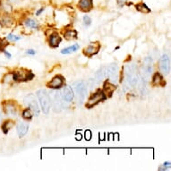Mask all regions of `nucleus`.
I'll use <instances>...</instances> for the list:
<instances>
[{"label": "nucleus", "instance_id": "nucleus-8", "mask_svg": "<svg viewBox=\"0 0 171 171\" xmlns=\"http://www.w3.org/2000/svg\"><path fill=\"white\" fill-rule=\"evenodd\" d=\"M106 95L104 94V92H103V90H98L97 91H95L93 94H91V96L90 97V99H89V100L87 101V103H86V107H88V108H90V107H94V106H96L98 103H100V101H102V100H106Z\"/></svg>", "mask_w": 171, "mask_h": 171}, {"label": "nucleus", "instance_id": "nucleus-17", "mask_svg": "<svg viewBox=\"0 0 171 171\" xmlns=\"http://www.w3.org/2000/svg\"><path fill=\"white\" fill-rule=\"evenodd\" d=\"M61 40H62V39L57 33H53L49 37V44L51 48H57V47L59 46V43L61 42Z\"/></svg>", "mask_w": 171, "mask_h": 171}, {"label": "nucleus", "instance_id": "nucleus-31", "mask_svg": "<svg viewBox=\"0 0 171 171\" xmlns=\"http://www.w3.org/2000/svg\"><path fill=\"white\" fill-rule=\"evenodd\" d=\"M83 23L85 27H89L91 24L92 21H91V18L90 16H88V15H84L83 19Z\"/></svg>", "mask_w": 171, "mask_h": 171}, {"label": "nucleus", "instance_id": "nucleus-26", "mask_svg": "<svg viewBox=\"0 0 171 171\" xmlns=\"http://www.w3.org/2000/svg\"><path fill=\"white\" fill-rule=\"evenodd\" d=\"M1 23H2V25H4L6 27H10L13 24V19L8 14L4 15V16L2 17V19H1Z\"/></svg>", "mask_w": 171, "mask_h": 171}, {"label": "nucleus", "instance_id": "nucleus-39", "mask_svg": "<svg viewBox=\"0 0 171 171\" xmlns=\"http://www.w3.org/2000/svg\"><path fill=\"white\" fill-rule=\"evenodd\" d=\"M76 139H77V140H81V139H82V135H81V134H80V135H79V134H77V135H76Z\"/></svg>", "mask_w": 171, "mask_h": 171}, {"label": "nucleus", "instance_id": "nucleus-35", "mask_svg": "<svg viewBox=\"0 0 171 171\" xmlns=\"http://www.w3.org/2000/svg\"><path fill=\"white\" fill-rule=\"evenodd\" d=\"M90 138H91V132L90 130H87L85 132V139L89 141V140H90Z\"/></svg>", "mask_w": 171, "mask_h": 171}, {"label": "nucleus", "instance_id": "nucleus-3", "mask_svg": "<svg viewBox=\"0 0 171 171\" xmlns=\"http://www.w3.org/2000/svg\"><path fill=\"white\" fill-rule=\"evenodd\" d=\"M72 87L74 90L75 96H76V99H77L78 103H80V104L83 103V101L86 99L87 91H88V89H87V86H86L85 83L82 80H78V81H76L73 83Z\"/></svg>", "mask_w": 171, "mask_h": 171}, {"label": "nucleus", "instance_id": "nucleus-4", "mask_svg": "<svg viewBox=\"0 0 171 171\" xmlns=\"http://www.w3.org/2000/svg\"><path fill=\"white\" fill-rule=\"evenodd\" d=\"M106 74L110 83L117 84L119 80V67L117 64L112 63L106 68Z\"/></svg>", "mask_w": 171, "mask_h": 171}, {"label": "nucleus", "instance_id": "nucleus-27", "mask_svg": "<svg viewBox=\"0 0 171 171\" xmlns=\"http://www.w3.org/2000/svg\"><path fill=\"white\" fill-rule=\"evenodd\" d=\"M33 113L32 111V110H30V107L28 108H25V110L23 111L22 113V117L25 119V120H30L33 118Z\"/></svg>", "mask_w": 171, "mask_h": 171}, {"label": "nucleus", "instance_id": "nucleus-37", "mask_svg": "<svg viewBox=\"0 0 171 171\" xmlns=\"http://www.w3.org/2000/svg\"><path fill=\"white\" fill-rule=\"evenodd\" d=\"M44 9H45L44 7H41L40 9H39V10L36 12V15H37V16H39V15H40V13L44 11Z\"/></svg>", "mask_w": 171, "mask_h": 171}, {"label": "nucleus", "instance_id": "nucleus-5", "mask_svg": "<svg viewBox=\"0 0 171 171\" xmlns=\"http://www.w3.org/2000/svg\"><path fill=\"white\" fill-rule=\"evenodd\" d=\"M50 97V103L53 107V110L55 112H60L63 107V103H62V98L60 95V92L57 90H52L49 94Z\"/></svg>", "mask_w": 171, "mask_h": 171}, {"label": "nucleus", "instance_id": "nucleus-40", "mask_svg": "<svg viewBox=\"0 0 171 171\" xmlns=\"http://www.w3.org/2000/svg\"><path fill=\"white\" fill-rule=\"evenodd\" d=\"M9 1H10V2H16L17 0H9Z\"/></svg>", "mask_w": 171, "mask_h": 171}, {"label": "nucleus", "instance_id": "nucleus-24", "mask_svg": "<svg viewBox=\"0 0 171 171\" xmlns=\"http://www.w3.org/2000/svg\"><path fill=\"white\" fill-rule=\"evenodd\" d=\"M135 9L137 11H139V12L143 13H151V9L143 2H141V3L135 5Z\"/></svg>", "mask_w": 171, "mask_h": 171}, {"label": "nucleus", "instance_id": "nucleus-15", "mask_svg": "<svg viewBox=\"0 0 171 171\" xmlns=\"http://www.w3.org/2000/svg\"><path fill=\"white\" fill-rule=\"evenodd\" d=\"M117 87H116V84L110 83V81H106L104 83H103V92L104 94L106 95V97H111L112 94L114 93V91L116 90Z\"/></svg>", "mask_w": 171, "mask_h": 171}, {"label": "nucleus", "instance_id": "nucleus-16", "mask_svg": "<svg viewBox=\"0 0 171 171\" xmlns=\"http://www.w3.org/2000/svg\"><path fill=\"white\" fill-rule=\"evenodd\" d=\"M93 7V0H80L78 8L83 12H90Z\"/></svg>", "mask_w": 171, "mask_h": 171}, {"label": "nucleus", "instance_id": "nucleus-41", "mask_svg": "<svg viewBox=\"0 0 171 171\" xmlns=\"http://www.w3.org/2000/svg\"><path fill=\"white\" fill-rule=\"evenodd\" d=\"M1 119H2V115H1V112H0V121H1Z\"/></svg>", "mask_w": 171, "mask_h": 171}, {"label": "nucleus", "instance_id": "nucleus-32", "mask_svg": "<svg viewBox=\"0 0 171 171\" xmlns=\"http://www.w3.org/2000/svg\"><path fill=\"white\" fill-rule=\"evenodd\" d=\"M170 167H171V163L169 161H167V162H164L159 167V170H168V169H170Z\"/></svg>", "mask_w": 171, "mask_h": 171}, {"label": "nucleus", "instance_id": "nucleus-18", "mask_svg": "<svg viewBox=\"0 0 171 171\" xmlns=\"http://www.w3.org/2000/svg\"><path fill=\"white\" fill-rule=\"evenodd\" d=\"M151 83L153 86H164L166 84L164 78L160 73H154L151 78Z\"/></svg>", "mask_w": 171, "mask_h": 171}, {"label": "nucleus", "instance_id": "nucleus-36", "mask_svg": "<svg viewBox=\"0 0 171 171\" xmlns=\"http://www.w3.org/2000/svg\"><path fill=\"white\" fill-rule=\"evenodd\" d=\"M26 54H27V55H32V56H33V55L36 54V51H35L34 49H28V50L26 51Z\"/></svg>", "mask_w": 171, "mask_h": 171}, {"label": "nucleus", "instance_id": "nucleus-38", "mask_svg": "<svg viewBox=\"0 0 171 171\" xmlns=\"http://www.w3.org/2000/svg\"><path fill=\"white\" fill-rule=\"evenodd\" d=\"M2 51L4 52V54L6 55V57L7 58H11V57H12V56H11V54H10L9 52H7V51H6L5 49H3Z\"/></svg>", "mask_w": 171, "mask_h": 171}, {"label": "nucleus", "instance_id": "nucleus-14", "mask_svg": "<svg viewBox=\"0 0 171 171\" xmlns=\"http://www.w3.org/2000/svg\"><path fill=\"white\" fill-rule=\"evenodd\" d=\"M64 82L65 79L62 75H56L55 77H53L52 80L48 83V87L53 90H57L60 89L62 86L64 85Z\"/></svg>", "mask_w": 171, "mask_h": 171}, {"label": "nucleus", "instance_id": "nucleus-11", "mask_svg": "<svg viewBox=\"0 0 171 171\" xmlns=\"http://www.w3.org/2000/svg\"><path fill=\"white\" fill-rule=\"evenodd\" d=\"M159 66H160V70L163 74H168L170 71V59L167 54H163L160 57Z\"/></svg>", "mask_w": 171, "mask_h": 171}, {"label": "nucleus", "instance_id": "nucleus-19", "mask_svg": "<svg viewBox=\"0 0 171 171\" xmlns=\"http://www.w3.org/2000/svg\"><path fill=\"white\" fill-rule=\"evenodd\" d=\"M17 134L20 138H23L25 136V134H27L28 130H29V125L25 122H20L17 125Z\"/></svg>", "mask_w": 171, "mask_h": 171}, {"label": "nucleus", "instance_id": "nucleus-9", "mask_svg": "<svg viewBox=\"0 0 171 171\" xmlns=\"http://www.w3.org/2000/svg\"><path fill=\"white\" fill-rule=\"evenodd\" d=\"M33 76L34 75L30 71L26 69H20L13 73V80L18 82H25L33 79Z\"/></svg>", "mask_w": 171, "mask_h": 171}, {"label": "nucleus", "instance_id": "nucleus-12", "mask_svg": "<svg viewBox=\"0 0 171 171\" xmlns=\"http://www.w3.org/2000/svg\"><path fill=\"white\" fill-rule=\"evenodd\" d=\"M100 49V44L99 42H91L83 49V54L89 57L96 55Z\"/></svg>", "mask_w": 171, "mask_h": 171}, {"label": "nucleus", "instance_id": "nucleus-6", "mask_svg": "<svg viewBox=\"0 0 171 171\" xmlns=\"http://www.w3.org/2000/svg\"><path fill=\"white\" fill-rule=\"evenodd\" d=\"M153 71V61L151 57H147L143 60V65L142 68V74L145 81L151 79Z\"/></svg>", "mask_w": 171, "mask_h": 171}, {"label": "nucleus", "instance_id": "nucleus-2", "mask_svg": "<svg viewBox=\"0 0 171 171\" xmlns=\"http://www.w3.org/2000/svg\"><path fill=\"white\" fill-rule=\"evenodd\" d=\"M37 98L42 112L44 114H49L51 107L49 93L44 89H40L37 91Z\"/></svg>", "mask_w": 171, "mask_h": 171}, {"label": "nucleus", "instance_id": "nucleus-10", "mask_svg": "<svg viewBox=\"0 0 171 171\" xmlns=\"http://www.w3.org/2000/svg\"><path fill=\"white\" fill-rule=\"evenodd\" d=\"M59 92H60L62 100H63L64 101L68 102V103L73 101V97H74V93H73V90L72 87H70L68 85H65L64 87L62 86L61 90Z\"/></svg>", "mask_w": 171, "mask_h": 171}, {"label": "nucleus", "instance_id": "nucleus-28", "mask_svg": "<svg viewBox=\"0 0 171 171\" xmlns=\"http://www.w3.org/2000/svg\"><path fill=\"white\" fill-rule=\"evenodd\" d=\"M13 80V73H8L5 74L3 77V83H11Z\"/></svg>", "mask_w": 171, "mask_h": 171}, {"label": "nucleus", "instance_id": "nucleus-29", "mask_svg": "<svg viewBox=\"0 0 171 171\" xmlns=\"http://www.w3.org/2000/svg\"><path fill=\"white\" fill-rule=\"evenodd\" d=\"M1 8L7 13H11V11H12V6H10L8 1H3L2 4H1Z\"/></svg>", "mask_w": 171, "mask_h": 171}, {"label": "nucleus", "instance_id": "nucleus-13", "mask_svg": "<svg viewBox=\"0 0 171 171\" xmlns=\"http://www.w3.org/2000/svg\"><path fill=\"white\" fill-rule=\"evenodd\" d=\"M3 110L6 115L9 117H16L17 115V108L15 104L12 101H5L3 103Z\"/></svg>", "mask_w": 171, "mask_h": 171}, {"label": "nucleus", "instance_id": "nucleus-30", "mask_svg": "<svg viewBox=\"0 0 171 171\" xmlns=\"http://www.w3.org/2000/svg\"><path fill=\"white\" fill-rule=\"evenodd\" d=\"M8 41H17V40H21L22 39V37H20V36H16V35H14V34H12V33H10V34H8L7 36H6V38Z\"/></svg>", "mask_w": 171, "mask_h": 171}, {"label": "nucleus", "instance_id": "nucleus-22", "mask_svg": "<svg viewBox=\"0 0 171 171\" xmlns=\"http://www.w3.org/2000/svg\"><path fill=\"white\" fill-rule=\"evenodd\" d=\"M24 25L27 27V28H30V29H33V30H38L40 25L38 23V22H36L35 20L32 19V18H28L24 21Z\"/></svg>", "mask_w": 171, "mask_h": 171}, {"label": "nucleus", "instance_id": "nucleus-1", "mask_svg": "<svg viewBox=\"0 0 171 171\" xmlns=\"http://www.w3.org/2000/svg\"><path fill=\"white\" fill-rule=\"evenodd\" d=\"M125 74H126V82L128 86L132 88L135 87L139 83V73L137 66L134 63H129L125 67Z\"/></svg>", "mask_w": 171, "mask_h": 171}, {"label": "nucleus", "instance_id": "nucleus-25", "mask_svg": "<svg viewBox=\"0 0 171 171\" xmlns=\"http://www.w3.org/2000/svg\"><path fill=\"white\" fill-rule=\"evenodd\" d=\"M14 126V123L12 120H6L3 123L2 125V130L4 132V134H7L9 132V130H11Z\"/></svg>", "mask_w": 171, "mask_h": 171}, {"label": "nucleus", "instance_id": "nucleus-21", "mask_svg": "<svg viewBox=\"0 0 171 171\" xmlns=\"http://www.w3.org/2000/svg\"><path fill=\"white\" fill-rule=\"evenodd\" d=\"M105 75H106V67L102 66L97 71V73L95 74V80H96L97 83H100L104 80Z\"/></svg>", "mask_w": 171, "mask_h": 171}, {"label": "nucleus", "instance_id": "nucleus-34", "mask_svg": "<svg viewBox=\"0 0 171 171\" xmlns=\"http://www.w3.org/2000/svg\"><path fill=\"white\" fill-rule=\"evenodd\" d=\"M127 2V0H117V4L119 7H123Z\"/></svg>", "mask_w": 171, "mask_h": 171}, {"label": "nucleus", "instance_id": "nucleus-20", "mask_svg": "<svg viewBox=\"0 0 171 171\" xmlns=\"http://www.w3.org/2000/svg\"><path fill=\"white\" fill-rule=\"evenodd\" d=\"M80 49V46L75 43V44H73L72 46H69L67 47V48L64 49H62L61 50V54H63V55H68V54H72L75 51H77Z\"/></svg>", "mask_w": 171, "mask_h": 171}, {"label": "nucleus", "instance_id": "nucleus-33", "mask_svg": "<svg viewBox=\"0 0 171 171\" xmlns=\"http://www.w3.org/2000/svg\"><path fill=\"white\" fill-rule=\"evenodd\" d=\"M8 46V40L6 39V40H1V41H0V49L3 50L5 49L6 47Z\"/></svg>", "mask_w": 171, "mask_h": 171}, {"label": "nucleus", "instance_id": "nucleus-23", "mask_svg": "<svg viewBox=\"0 0 171 171\" xmlns=\"http://www.w3.org/2000/svg\"><path fill=\"white\" fill-rule=\"evenodd\" d=\"M77 35H78V33H77V32L73 29H68L66 30V32H64V37L66 40H73V39H76Z\"/></svg>", "mask_w": 171, "mask_h": 171}, {"label": "nucleus", "instance_id": "nucleus-7", "mask_svg": "<svg viewBox=\"0 0 171 171\" xmlns=\"http://www.w3.org/2000/svg\"><path fill=\"white\" fill-rule=\"evenodd\" d=\"M25 104L32 110L34 116L38 117L40 115V106H39V101L37 100V98L33 94H29L24 98Z\"/></svg>", "mask_w": 171, "mask_h": 171}]
</instances>
